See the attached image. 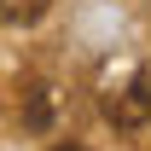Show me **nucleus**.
Masks as SVG:
<instances>
[{
    "label": "nucleus",
    "instance_id": "nucleus-2",
    "mask_svg": "<svg viewBox=\"0 0 151 151\" xmlns=\"http://www.w3.org/2000/svg\"><path fill=\"white\" fill-rule=\"evenodd\" d=\"M47 12V0H0V18L6 23H35Z\"/></svg>",
    "mask_w": 151,
    "mask_h": 151
},
{
    "label": "nucleus",
    "instance_id": "nucleus-3",
    "mask_svg": "<svg viewBox=\"0 0 151 151\" xmlns=\"http://www.w3.org/2000/svg\"><path fill=\"white\" fill-rule=\"evenodd\" d=\"M47 87H29V128H47Z\"/></svg>",
    "mask_w": 151,
    "mask_h": 151
},
{
    "label": "nucleus",
    "instance_id": "nucleus-1",
    "mask_svg": "<svg viewBox=\"0 0 151 151\" xmlns=\"http://www.w3.org/2000/svg\"><path fill=\"white\" fill-rule=\"evenodd\" d=\"M105 116L116 128H145L151 122V76H134V87H122L116 99H105Z\"/></svg>",
    "mask_w": 151,
    "mask_h": 151
},
{
    "label": "nucleus",
    "instance_id": "nucleus-4",
    "mask_svg": "<svg viewBox=\"0 0 151 151\" xmlns=\"http://www.w3.org/2000/svg\"><path fill=\"white\" fill-rule=\"evenodd\" d=\"M58 151H87V145H58Z\"/></svg>",
    "mask_w": 151,
    "mask_h": 151
}]
</instances>
